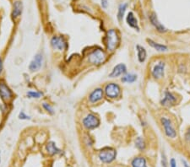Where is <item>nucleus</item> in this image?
<instances>
[{"label": "nucleus", "mask_w": 190, "mask_h": 167, "mask_svg": "<svg viewBox=\"0 0 190 167\" xmlns=\"http://www.w3.org/2000/svg\"><path fill=\"white\" fill-rule=\"evenodd\" d=\"M119 43V36L117 32L113 29L107 31V47L109 51H114Z\"/></svg>", "instance_id": "obj_1"}, {"label": "nucleus", "mask_w": 190, "mask_h": 167, "mask_svg": "<svg viewBox=\"0 0 190 167\" xmlns=\"http://www.w3.org/2000/svg\"><path fill=\"white\" fill-rule=\"evenodd\" d=\"M116 155H117V153L115 150H113L112 148H105L101 150L99 158L101 161H102L103 163H110L115 159Z\"/></svg>", "instance_id": "obj_2"}, {"label": "nucleus", "mask_w": 190, "mask_h": 167, "mask_svg": "<svg viewBox=\"0 0 190 167\" xmlns=\"http://www.w3.org/2000/svg\"><path fill=\"white\" fill-rule=\"evenodd\" d=\"M88 60L91 63L93 64L99 65L101 63H104V61L106 60V55L105 52L101 49H96L95 51H93L91 54L89 55Z\"/></svg>", "instance_id": "obj_3"}, {"label": "nucleus", "mask_w": 190, "mask_h": 167, "mask_svg": "<svg viewBox=\"0 0 190 167\" xmlns=\"http://www.w3.org/2000/svg\"><path fill=\"white\" fill-rule=\"evenodd\" d=\"M99 119L93 114H89L83 120V124L87 129H93L99 126Z\"/></svg>", "instance_id": "obj_4"}, {"label": "nucleus", "mask_w": 190, "mask_h": 167, "mask_svg": "<svg viewBox=\"0 0 190 167\" xmlns=\"http://www.w3.org/2000/svg\"><path fill=\"white\" fill-rule=\"evenodd\" d=\"M105 92L109 98H116L120 94V87L114 83H111L106 86Z\"/></svg>", "instance_id": "obj_5"}, {"label": "nucleus", "mask_w": 190, "mask_h": 167, "mask_svg": "<svg viewBox=\"0 0 190 167\" xmlns=\"http://www.w3.org/2000/svg\"><path fill=\"white\" fill-rule=\"evenodd\" d=\"M161 122H162V125L164 127L166 135L167 137L173 138L176 137L177 133H176V131H175V129H174L173 125H172L171 121L167 119V118H166V117H162L161 118Z\"/></svg>", "instance_id": "obj_6"}, {"label": "nucleus", "mask_w": 190, "mask_h": 167, "mask_svg": "<svg viewBox=\"0 0 190 167\" xmlns=\"http://www.w3.org/2000/svg\"><path fill=\"white\" fill-rule=\"evenodd\" d=\"M51 45L54 49H58L62 51L66 47V42L64 39L61 36H53L51 40Z\"/></svg>", "instance_id": "obj_7"}, {"label": "nucleus", "mask_w": 190, "mask_h": 167, "mask_svg": "<svg viewBox=\"0 0 190 167\" xmlns=\"http://www.w3.org/2000/svg\"><path fill=\"white\" fill-rule=\"evenodd\" d=\"M42 60H43V57L42 54H36L33 60L30 62V66H29L30 71H36L41 69L42 65Z\"/></svg>", "instance_id": "obj_8"}, {"label": "nucleus", "mask_w": 190, "mask_h": 167, "mask_svg": "<svg viewBox=\"0 0 190 167\" xmlns=\"http://www.w3.org/2000/svg\"><path fill=\"white\" fill-rule=\"evenodd\" d=\"M164 69H165V63L163 62H160L157 64L155 65V67L153 68L152 70V75L155 79H161L164 76Z\"/></svg>", "instance_id": "obj_9"}, {"label": "nucleus", "mask_w": 190, "mask_h": 167, "mask_svg": "<svg viewBox=\"0 0 190 167\" xmlns=\"http://www.w3.org/2000/svg\"><path fill=\"white\" fill-rule=\"evenodd\" d=\"M0 96L4 101H8L12 97V91L5 83H0Z\"/></svg>", "instance_id": "obj_10"}, {"label": "nucleus", "mask_w": 190, "mask_h": 167, "mask_svg": "<svg viewBox=\"0 0 190 167\" xmlns=\"http://www.w3.org/2000/svg\"><path fill=\"white\" fill-rule=\"evenodd\" d=\"M176 101H177L176 97L171 92L166 91L164 98L162 99V101H161V105L164 106V107H171V106L175 104Z\"/></svg>", "instance_id": "obj_11"}, {"label": "nucleus", "mask_w": 190, "mask_h": 167, "mask_svg": "<svg viewBox=\"0 0 190 167\" xmlns=\"http://www.w3.org/2000/svg\"><path fill=\"white\" fill-rule=\"evenodd\" d=\"M126 71H127V69H126V66L123 63L117 64L116 67H114V69H112V73L109 74V77H118V76H120L123 73H125Z\"/></svg>", "instance_id": "obj_12"}, {"label": "nucleus", "mask_w": 190, "mask_h": 167, "mask_svg": "<svg viewBox=\"0 0 190 167\" xmlns=\"http://www.w3.org/2000/svg\"><path fill=\"white\" fill-rule=\"evenodd\" d=\"M150 20H151V24L156 27V30H158V31H160V32H165L166 31V28H165L163 25H161L160 22H159L158 19L156 17V14H151V15H150Z\"/></svg>", "instance_id": "obj_13"}, {"label": "nucleus", "mask_w": 190, "mask_h": 167, "mask_svg": "<svg viewBox=\"0 0 190 167\" xmlns=\"http://www.w3.org/2000/svg\"><path fill=\"white\" fill-rule=\"evenodd\" d=\"M103 97V90H101V89H96L91 94H90V97H89V100H90V101L91 103H95V102H97V101H101V99Z\"/></svg>", "instance_id": "obj_14"}, {"label": "nucleus", "mask_w": 190, "mask_h": 167, "mask_svg": "<svg viewBox=\"0 0 190 167\" xmlns=\"http://www.w3.org/2000/svg\"><path fill=\"white\" fill-rule=\"evenodd\" d=\"M126 20H127V23H128V25L130 27L134 28V29L137 30L138 31L139 30V27L138 26V20H137L136 18L134 17V14L132 12H129V13L128 14V16L126 18Z\"/></svg>", "instance_id": "obj_15"}, {"label": "nucleus", "mask_w": 190, "mask_h": 167, "mask_svg": "<svg viewBox=\"0 0 190 167\" xmlns=\"http://www.w3.org/2000/svg\"><path fill=\"white\" fill-rule=\"evenodd\" d=\"M23 10V5L20 1H15L14 3L13 12H12V16L14 18H18L22 14Z\"/></svg>", "instance_id": "obj_16"}, {"label": "nucleus", "mask_w": 190, "mask_h": 167, "mask_svg": "<svg viewBox=\"0 0 190 167\" xmlns=\"http://www.w3.org/2000/svg\"><path fill=\"white\" fill-rule=\"evenodd\" d=\"M132 166L133 167H147L146 160L143 157H137L133 159L132 161Z\"/></svg>", "instance_id": "obj_17"}, {"label": "nucleus", "mask_w": 190, "mask_h": 167, "mask_svg": "<svg viewBox=\"0 0 190 167\" xmlns=\"http://www.w3.org/2000/svg\"><path fill=\"white\" fill-rule=\"evenodd\" d=\"M147 42H149V44L151 45V47H153V48H155L156 51H165L167 50V46H165V45H161V44H159V43H156L154 41L150 40V39H147Z\"/></svg>", "instance_id": "obj_18"}, {"label": "nucleus", "mask_w": 190, "mask_h": 167, "mask_svg": "<svg viewBox=\"0 0 190 167\" xmlns=\"http://www.w3.org/2000/svg\"><path fill=\"white\" fill-rule=\"evenodd\" d=\"M137 51H138V59L140 63L145 62L146 58V51L145 49L141 46H137Z\"/></svg>", "instance_id": "obj_19"}, {"label": "nucleus", "mask_w": 190, "mask_h": 167, "mask_svg": "<svg viewBox=\"0 0 190 167\" xmlns=\"http://www.w3.org/2000/svg\"><path fill=\"white\" fill-rule=\"evenodd\" d=\"M47 150L50 154H56L60 153V150L57 148V146L55 145V144L53 142L48 143V145H47Z\"/></svg>", "instance_id": "obj_20"}, {"label": "nucleus", "mask_w": 190, "mask_h": 167, "mask_svg": "<svg viewBox=\"0 0 190 167\" xmlns=\"http://www.w3.org/2000/svg\"><path fill=\"white\" fill-rule=\"evenodd\" d=\"M127 7H128V5H127V4H123V5H121L119 6V8H118V12H117V19H118L119 21L122 20L123 16H124V14H125Z\"/></svg>", "instance_id": "obj_21"}, {"label": "nucleus", "mask_w": 190, "mask_h": 167, "mask_svg": "<svg viewBox=\"0 0 190 167\" xmlns=\"http://www.w3.org/2000/svg\"><path fill=\"white\" fill-rule=\"evenodd\" d=\"M137 79V76L135 74H127L124 77L122 78V81L126 83H134Z\"/></svg>", "instance_id": "obj_22"}, {"label": "nucleus", "mask_w": 190, "mask_h": 167, "mask_svg": "<svg viewBox=\"0 0 190 167\" xmlns=\"http://www.w3.org/2000/svg\"><path fill=\"white\" fill-rule=\"evenodd\" d=\"M135 145L138 148L139 150H145V141L143 140L141 138H138L136 140H135Z\"/></svg>", "instance_id": "obj_23"}, {"label": "nucleus", "mask_w": 190, "mask_h": 167, "mask_svg": "<svg viewBox=\"0 0 190 167\" xmlns=\"http://www.w3.org/2000/svg\"><path fill=\"white\" fill-rule=\"evenodd\" d=\"M27 95H28L30 98H39V97H41L42 94H41L40 92H34V91H30V92H28Z\"/></svg>", "instance_id": "obj_24"}, {"label": "nucleus", "mask_w": 190, "mask_h": 167, "mask_svg": "<svg viewBox=\"0 0 190 167\" xmlns=\"http://www.w3.org/2000/svg\"><path fill=\"white\" fill-rule=\"evenodd\" d=\"M161 165L163 167H167V159L163 152L161 153Z\"/></svg>", "instance_id": "obj_25"}, {"label": "nucleus", "mask_w": 190, "mask_h": 167, "mask_svg": "<svg viewBox=\"0 0 190 167\" xmlns=\"http://www.w3.org/2000/svg\"><path fill=\"white\" fill-rule=\"evenodd\" d=\"M43 107L45 108V110H46V111H48L49 113L53 114V110H52V107H51V106H49V105H48V104H47V103H44Z\"/></svg>", "instance_id": "obj_26"}, {"label": "nucleus", "mask_w": 190, "mask_h": 167, "mask_svg": "<svg viewBox=\"0 0 190 167\" xmlns=\"http://www.w3.org/2000/svg\"><path fill=\"white\" fill-rule=\"evenodd\" d=\"M19 118H20V119H22V120H27V119H30V116L26 115V114L22 111V112L20 113V115H19Z\"/></svg>", "instance_id": "obj_27"}, {"label": "nucleus", "mask_w": 190, "mask_h": 167, "mask_svg": "<svg viewBox=\"0 0 190 167\" xmlns=\"http://www.w3.org/2000/svg\"><path fill=\"white\" fill-rule=\"evenodd\" d=\"M107 5H108L107 0H101V6H102V8H104V9H107Z\"/></svg>", "instance_id": "obj_28"}, {"label": "nucleus", "mask_w": 190, "mask_h": 167, "mask_svg": "<svg viewBox=\"0 0 190 167\" xmlns=\"http://www.w3.org/2000/svg\"><path fill=\"white\" fill-rule=\"evenodd\" d=\"M186 139L188 140V141H190V128L188 130V132L186 133Z\"/></svg>", "instance_id": "obj_29"}, {"label": "nucleus", "mask_w": 190, "mask_h": 167, "mask_svg": "<svg viewBox=\"0 0 190 167\" xmlns=\"http://www.w3.org/2000/svg\"><path fill=\"white\" fill-rule=\"evenodd\" d=\"M170 165H171V167H176V161H175L174 159H171Z\"/></svg>", "instance_id": "obj_30"}, {"label": "nucleus", "mask_w": 190, "mask_h": 167, "mask_svg": "<svg viewBox=\"0 0 190 167\" xmlns=\"http://www.w3.org/2000/svg\"><path fill=\"white\" fill-rule=\"evenodd\" d=\"M2 69H3V61L0 58V73L2 72Z\"/></svg>", "instance_id": "obj_31"}, {"label": "nucleus", "mask_w": 190, "mask_h": 167, "mask_svg": "<svg viewBox=\"0 0 190 167\" xmlns=\"http://www.w3.org/2000/svg\"><path fill=\"white\" fill-rule=\"evenodd\" d=\"M182 161H183V160H182ZM183 163H184V165H185V167H188V164H187V163H186L185 161H183Z\"/></svg>", "instance_id": "obj_32"}]
</instances>
